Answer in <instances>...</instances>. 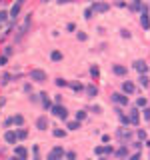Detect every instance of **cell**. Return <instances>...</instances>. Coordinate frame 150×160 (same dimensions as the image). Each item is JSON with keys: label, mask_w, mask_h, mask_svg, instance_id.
<instances>
[{"label": "cell", "mask_w": 150, "mask_h": 160, "mask_svg": "<svg viewBox=\"0 0 150 160\" xmlns=\"http://www.w3.org/2000/svg\"><path fill=\"white\" fill-rule=\"evenodd\" d=\"M30 78L36 80V82H44V80H46V72H44V70H32V72H30Z\"/></svg>", "instance_id": "obj_1"}, {"label": "cell", "mask_w": 150, "mask_h": 160, "mask_svg": "<svg viewBox=\"0 0 150 160\" xmlns=\"http://www.w3.org/2000/svg\"><path fill=\"white\" fill-rule=\"evenodd\" d=\"M52 112L58 116V118H64L66 120V116H68V112H66V108L64 106H60V104H56V106H52Z\"/></svg>", "instance_id": "obj_2"}, {"label": "cell", "mask_w": 150, "mask_h": 160, "mask_svg": "<svg viewBox=\"0 0 150 160\" xmlns=\"http://www.w3.org/2000/svg\"><path fill=\"white\" fill-rule=\"evenodd\" d=\"M112 100H114L116 104L126 106V104H128V96H124V94H112Z\"/></svg>", "instance_id": "obj_3"}, {"label": "cell", "mask_w": 150, "mask_h": 160, "mask_svg": "<svg viewBox=\"0 0 150 160\" xmlns=\"http://www.w3.org/2000/svg\"><path fill=\"white\" fill-rule=\"evenodd\" d=\"M60 156H64V150L62 148H54L50 154H48V160H58Z\"/></svg>", "instance_id": "obj_4"}, {"label": "cell", "mask_w": 150, "mask_h": 160, "mask_svg": "<svg viewBox=\"0 0 150 160\" xmlns=\"http://www.w3.org/2000/svg\"><path fill=\"white\" fill-rule=\"evenodd\" d=\"M22 4H24V0H18V2H16V4L12 6L10 16H14V18H16V16H18V12H20V8H22Z\"/></svg>", "instance_id": "obj_5"}, {"label": "cell", "mask_w": 150, "mask_h": 160, "mask_svg": "<svg viewBox=\"0 0 150 160\" xmlns=\"http://www.w3.org/2000/svg\"><path fill=\"white\" fill-rule=\"evenodd\" d=\"M128 124H138V110L132 108L130 110V118H128Z\"/></svg>", "instance_id": "obj_6"}, {"label": "cell", "mask_w": 150, "mask_h": 160, "mask_svg": "<svg viewBox=\"0 0 150 160\" xmlns=\"http://www.w3.org/2000/svg\"><path fill=\"white\" fill-rule=\"evenodd\" d=\"M36 126H38V130H46L48 128V120L44 118V116H40V118L36 120Z\"/></svg>", "instance_id": "obj_7"}, {"label": "cell", "mask_w": 150, "mask_h": 160, "mask_svg": "<svg viewBox=\"0 0 150 160\" xmlns=\"http://www.w3.org/2000/svg\"><path fill=\"white\" fill-rule=\"evenodd\" d=\"M4 140H6V142H10V144H14V142L18 140V138H16V132H12V130H8V132L4 134Z\"/></svg>", "instance_id": "obj_8"}, {"label": "cell", "mask_w": 150, "mask_h": 160, "mask_svg": "<svg viewBox=\"0 0 150 160\" xmlns=\"http://www.w3.org/2000/svg\"><path fill=\"white\" fill-rule=\"evenodd\" d=\"M106 10H108V4H102V2L92 6V12H106Z\"/></svg>", "instance_id": "obj_9"}, {"label": "cell", "mask_w": 150, "mask_h": 160, "mask_svg": "<svg viewBox=\"0 0 150 160\" xmlns=\"http://www.w3.org/2000/svg\"><path fill=\"white\" fill-rule=\"evenodd\" d=\"M16 156L20 160H26V156H28V152H26V148H22V146H18L16 148Z\"/></svg>", "instance_id": "obj_10"}, {"label": "cell", "mask_w": 150, "mask_h": 160, "mask_svg": "<svg viewBox=\"0 0 150 160\" xmlns=\"http://www.w3.org/2000/svg\"><path fill=\"white\" fill-rule=\"evenodd\" d=\"M122 90L128 92V94H132V92H134V84H132V82H124V84H122Z\"/></svg>", "instance_id": "obj_11"}, {"label": "cell", "mask_w": 150, "mask_h": 160, "mask_svg": "<svg viewBox=\"0 0 150 160\" xmlns=\"http://www.w3.org/2000/svg\"><path fill=\"white\" fill-rule=\"evenodd\" d=\"M134 68L138 70V72H146V62H142V60L134 62Z\"/></svg>", "instance_id": "obj_12"}, {"label": "cell", "mask_w": 150, "mask_h": 160, "mask_svg": "<svg viewBox=\"0 0 150 160\" xmlns=\"http://www.w3.org/2000/svg\"><path fill=\"white\" fill-rule=\"evenodd\" d=\"M114 74H118V76H124V74H126V68H124V66H114Z\"/></svg>", "instance_id": "obj_13"}, {"label": "cell", "mask_w": 150, "mask_h": 160, "mask_svg": "<svg viewBox=\"0 0 150 160\" xmlns=\"http://www.w3.org/2000/svg\"><path fill=\"white\" fill-rule=\"evenodd\" d=\"M86 92H88V96H96V94H98V88H96V86H88Z\"/></svg>", "instance_id": "obj_14"}, {"label": "cell", "mask_w": 150, "mask_h": 160, "mask_svg": "<svg viewBox=\"0 0 150 160\" xmlns=\"http://www.w3.org/2000/svg\"><path fill=\"white\" fill-rule=\"evenodd\" d=\"M50 58H52V60H62V52H58V50H54V52L50 54Z\"/></svg>", "instance_id": "obj_15"}, {"label": "cell", "mask_w": 150, "mask_h": 160, "mask_svg": "<svg viewBox=\"0 0 150 160\" xmlns=\"http://www.w3.org/2000/svg\"><path fill=\"white\" fill-rule=\"evenodd\" d=\"M12 122H14V124H18V126H22V122H24V118L20 114L18 116H14V118H12Z\"/></svg>", "instance_id": "obj_16"}, {"label": "cell", "mask_w": 150, "mask_h": 160, "mask_svg": "<svg viewBox=\"0 0 150 160\" xmlns=\"http://www.w3.org/2000/svg\"><path fill=\"white\" fill-rule=\"evenodd\" d=\"M84 118H86V112H84V110H78V112H76V120L80 122V120H84Z\"/></svg>", "instance_id": "obj_17"}, {"label": "cell", "mask_w": 150, "mask_h": 160, "mask_svg": "<svg viewBox=\"0 0 150 160\" xmlns=\"http://www.w3.org/2000/svg\"><path fill=\"white\" fill-rule=\"evenodd\" d=\"M26 134H28V132H26L24 128H20V130L16 132V138H20V140H22V138H26Z\"/></svg>", "instance_id": "obj_18"}, {"label": "cell", "mask_w": 150, "mask_h": 160, "mask_svg": "<svg viewBox=\"0 0 150 160\" xmlns=\"http://www.w3.org/2000/svg\"><path fill=\"white\" fill-rule=\"evenodd\" d=\"M148 76H146V74H142V76H140V84H142V86H148Z\"/></svg>", "instance_id": "obj_19"}, {"label": "cell", "mask_w": 150, "mask_h": 160, "mask_svg": "<svg viewBox=\"0 0 150 160\" xmlns=\"http://www.w3.org/2000/svg\"><path fill=\"white\" fill-rule=\"evenodd\" d=\"M126 146H122V148H118V152H116V156H120V158H122V156H126Z\"/></svg>", "instance_id": "obj_20"}, {"label": "cell", "mask_w": 150, "mask_h": 160, "mask_svg": "<svg viewBox=\"0 0 150 160\" xmlns=\"http://www.w3.org/2000/svg\"><path fill=\"white\" fill-rule=\"evenodd\" d=\"M118 136L124 138V140H130V132H122V130H120V132H118Z\"/></svg>", "instance_id": "obj_21"}, {"label": "cell", "mask_w": 150, "mask_h": 160, "mask_svg": "<svg viewBox=\"0 0 150 160\" xmlns=\"http://www.w3.org/2000/svg\"><path fill=\"white\" fill-rule=\"evenodd\" d=\"M78 126H80V122H70L68 128H70V130H78Z\"/></svg>", "instance_id": "obj_22"}, {"label": "cell", "mask_w": 150, "mask_h": 160, "mask_svg": "<svg viewBox=\"0 0 150 160\" xmlns=\"http://www.w3.org/2000/svg\"><path fill=\"white\" fill-rule=\"evenodd\" d=\"M54 136H56V138H62V136H64V130H60V128H58V130H54Z\"/></svg>", "instance_id": "obj_23"}, {"label": "cell", "mask_w": 150, "mask_h": 160, "mask_svg": "<svg viewBox=\"0 0 150 160\" xmlns=\"http://www.w3.org/2000/svg\"><path fill=\"white\" fill-rule=\"evenodd\" d=\"M136 104H138V106H146V98H138Z\"/></svg>", "instance_id": "obj_24"}, {"label": "cell", "mask_w": 150, "mask_h": 160, "mask_svg": "<svg viewBox=\"0 0 150 160\" xmlns=\"http://www.w3.org/2000/svg\"><path fill=\"white\" fill-rule=\"evenodd\" d=\"M132 8L138 10V8H140V0H134V2H132Z\"/></svg>", "instance_id": "obj_25"}, {"label": "cell", "mask_w": 150, "mask_h": 160, "mask_svg": "<svg viewBox=\"0 0 150 160\" xmlns=\"http://www.w3.org/2000/svg\"><path fill=\"white\" fill-rule=\"evenodd\" d=\"M66 158H68V160H76V154H74V152H68Z\"/></svg>", "instance_id": "obj_26"}, {"label": "cell", "mask_w": 150, "mask_h": 160, "mask_svg": "<svg viewBox=\"0 0 150 160\" xmlns=\"http://www.w3.org/2000/svg\"><path fill=\"white\" fill-rule=\"evenodd\" d=\"M90 74H92V76H98V68L92 66V68H90Z\"/></svg>", "instance_id": "obj_27"}, {"label": "cell", "mask_w": 150, "mask_h": 160, "mask_svg": "<svg viewBox=\"0 0 150 160\" xmlns=\"http://www.w3.org/2000/svg\"><path fill=\"white\" fill-rule=\"evenodd\" d=\"M56 84H58V86H66V80H62V78H58V80H56Z\"/></svg>", "instance_id": "obj_28"}, {"label": "cell", "mask_w": 150, "mask_h": 160, "mask_svg": "<svg viewBox=\"0 0 150 160\" xmlns=\"http://www.w3.org/2000/svg\"><path fill=\"white\" fill-rule=\"evenodd\" d=\"M6 20V12H0V22H4Z\"/></svg>", "instance_id": "obj_29"}, {"label": "cell", "mask_w": 150, "mask_h": 160, "mask_svg": "<svg viewBox=\"0 0 150 160\" xmlns=\"http://www.w3.org/2000/svg\"><path fill=\"white\" fill-rule=\"evenodd\" d=\"M138 138H146V132H144V130H138Z\"/></svg>", "instance_id": "obj_30"}, {"label": "cell", "mask_w": 150, "mask_h": 160, "mask_svg": "<svg viewBox=\"0 0 150 160\" xmlns=\"http://www.w3.org/2000/svg\"><path fill=\"white\" fill-rule=\"evenodd\" d=\"M130 160H140V154H132V156H130Z\"/></svg>", "instance_id": "obj_31"}, {"label": "cell", "mask_w": 150, "mask_h": 160, "mask_svg": "<svg viewBox=\"0 0 150 160\" xmlns=\"http://www.w3.org/2000/svg\"><path fill=\"white\" fill-rule=\"evenodd\" d=\"M2 64H6V56H2V58H0V66H2Z\"/></svg>", "instance_id": "obj_32"}, {"label": "cell", "mask_w": 150, "mask_h": 160, "mask_svg": "<svg viewBox=\"0 0 150 160\" xmlns=\"http://www.w3.org/2000/svg\"><path fill=\"white\" fill-rule=\"evenodd\" d=\"M12 160H20V158H18V156H14V158H12Z\"/></svg>", "instance_id": "obj_33"}, {"label": "cell", "mask_w": 150, "mask_h": 160, "mask_svg": "<svg viewBox=\"0 0 150 160\" xmlns=\"http://www.w3.org/2000/svg\"><path fill=\"white\" fill-rule=\"evenodd\" d=\"M102 160H104V158H102Z\"/></svg>", "instance_id": "obj_34"}]
</instances>
